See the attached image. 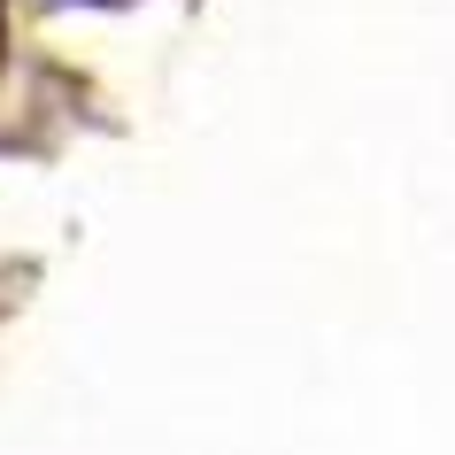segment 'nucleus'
Returning <instances> with one entry per match:
<instances>
[{
    "label": "nucleus",
    "mask_w": 455,
    "mask_h": 455,
    "mask_svg": "<svg viewBox=\"0 0 455 455\" xmlns=\"http://www.w3.org/2000/svg\"><path fill=\"white\" fill-rule=\"evenodd\" d=\"M0 16H8V8H0Z\"/></svg>",
    "instance_id": "f257e3e1"
}]
</instances>
